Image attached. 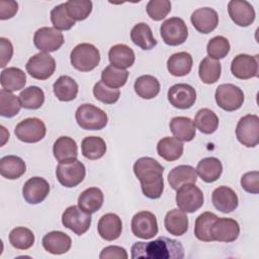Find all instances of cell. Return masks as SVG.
Returning <instances> with one entry per match:
<instances>
[{
	"instance_id": "16",
	"label": "cell",
	"mask_w": 259,
	"mask_h": 259,
	"mask_svg": "<svg viewBox=\"0 0 259 259\" xmlns=\"http://www.w3.org/2000/svg\"><path fill=\"white\" fill-rule=\"evenodd\" d=\"M167 96L168 101L175 108L188 109L195 103L196 91L189 84L178 83L169 88Z\"/></svg>"
},
{
	"instance_id": "20",
	"label": "cell",
	"mask_w": 259,
	"mask_h": 259,
	"mask_svg": "<svg viewBox=\"0 0 259 259\" xmlns=\"http://www.w3.org/2000/svg\"><path fill=\"white\" fill-rule=\"evenodd\" d=\"M190 21L198 32L206 34L217 28L219 24V15L212 8L201 7L191 14Z\"/></svg>"
},
{
	"instance_id": "25",
	"label": "cell",
	"mask_w": 259,
	"mask_h": 259,
	"mask_svg": "<svg viewBox=\"0 0 259 259\" xmlns=\"http://www.w3.org/2000/svg\"><path fill=\"white\" fill-rule=\"evenodd\" d=\"M108 60L111 66L125 70L134 65L136 57L133 49L128 46L124 44H117L109 49Z\"/></svg>"
},
{
	"instance_id": "52",
	"label": "cell",
	"mask_w": 259,
	"mask_h": 259,
	"mask_svg": "<svg viewBox=\"0 0 259 259\" xmlns=\"http://www.w3.org/2000/svg\"><path fill=\"white\" fill-rule=\"evenodd\" d=\"M100 259H127L128 255L124 248L119 246H107L99 254Z\"/></svg>"
},
{
	"instance_id": "12",
	"label": "cell",
	"mask_w": 259,
	"mask_h": 259,
	"mask_svg": "<svg viewBox=\"0 0 259 259\" xmlns=\"http://www.w3.org/2000/svg\"><path fill=\"white\" fill-rule=\"evenodd\" d=\"M91 213L84 211L78 205H71L62 214V224L78 236L85 234L91 226Z\"/></svg>"
},
{
	"instance_id": "10",
	"label": "cell",
	"mask_w": 259,
	"mask_h": 259,
	"mask_svg": "<svg viewBox=\"0 0 259 259\" xmlns=\"http://www.w3.org/2000/svg\"><path fill=\"white\" fill-rule=\"evenodd\" d=\"M236 137L243 146L256 147L259 143V117L256 114L241 117L236 127Z\"/></svg>"
},
{
	"instance_id": "48",
	"label": "cell",
	"mask_w": 259,
	"mask_h": 259,
	"mask_svg": "<svg viewBox=\"0 0 259 259\" xmlns=\"http://www.w3.org/2000/svg\"><path fill=\"white\" fill-rule=\"evenodd\" d=\"M65 3L70 16L75 21L85 20L92 11V2L90 0H69Z\"/></svg>"
},
{
	"instance_id": "22",
	"label": "cell",
	"mask_w": 259,
	"mask_h": 259,
	"mask_svg": "<svg viewBox=\"0 0 259 259\" xmlns=\"http://www.w3.org/2000/svg\"><path fill=\"white\" fill-rule=\"evenodd\" d=\"M41 243L45 250L54 255L65 254L72 246L71 238L61 231L49 232L44 236Z\"/></svg>"
},
{
	"instance_id": "44",
	"label": "cell",
	"mask_w": 259,
	"mask_h": 259,
	"mask_svg": "<svg viewBox=\"0 0 259 259\" xmlns=\"http://www.w3.org/2000/svg\"><path fill=\"white\" fill-rule=\"evenodd\" d=\"M9 243L18 250H27L34 244L33 233L24 227H16L9 234Z\"/></svg>"
},
{
	"instance_id": "7",
	"label": "cell",
	"mask_w": 259,
	"mask_h": 259,
	"mask_svg": "<svg viewBox=\"0 0 259 259\" xmlns=\"http://www.w3.org/2000/svg\"><path fill=\"white\" fill-rule=\"evenodd\" d=\"M160 34L166 45L175 47L185 42L188 37V28L182 18L171 17L161 24Z\"/></svg>"
},
{
	"instance_id": "28",
	"label": "cell",
	"mask_w": 259,
	"mask_h": 259,
	"mask_svg": "<svg viewBox=\"0 0 259 259\" xmlns=\"http://www.w3.org/2000/svg\"><path fill=\"white\" fill-rule=\"evenodd\" d=\"M197 181L196 170L190 165H179L174 167L168 174V182L172 189L177 190L180 186Z\"/></svg>"
},
{
	"instance_id": "40",
	"label": "cell",
	"mask_w": 259,
	"mask_h": 259,
	"mask_svg": "<svg viewBox=\"0 0 259 259\" xmlns=\"http://www.w3.org/2000/svg\"><path fill=\"white\" fill-rule=\"evenodd\" d=\"M222 72V65L219 61L205 57L199 64L198 75L202 83L204 84H213L220 77Z\"/></svg>"
},
{
	"instance_id": "15",
	"label": "cell",
	"mask_w": 259,
	"mask_h": 259,
	"mask_svg": "<svg viewBox=\"0 0 259 259\" xmlns=\"http://www.w3.org/2000/svg\"><path fill=\"white\" fill-rule=\"evenodd\" d=\"M239 235L240 226L238 222L230 218H218L210 229L212 241L231 243L236 241Z\"/></svg>"
},
{
	"instance_id": "9",
	"label": "cell",
	"mask_w": 259,
	"mask_h": 259,
	"mask_svg": "<svg viewBox=\"0 0 259 259\" xmlns=\"http://www.w3.org/2000/svg\"><path fill=\"white\" fill-rule=\"evenodd\" d=\"M14 134L19 141L27 144H33L45 138L47 127L41 119L37 117H28L16 124Z\"/></svg>"
},
{
	"instance_id": "36",
	"label": "cell",
	"mask_w": 259,
	"mask_h": 259,
	"mask_svg": "<svg viewBox=\"0 0 259 259\" xmlns=\"http://www.w3.org/2000/svg\"><path fill=\"white\" fill-rule=\"evenodd\" d=\"M132 41L142 50H152L157 46V40L153 35L151 27L145 23H137L131 30Z\"/></svg>"
},
{
	"instance_id": "35",
	"label": "cell",
	"mask_w": 259,
	"mask_h": 259,
	"mask_svg": "<svg viewBox=\"0 0 259 259\" xmlns=\"http://www.w3.org/2000/svg\"><path fill=\"white\" fill-rule=\"evenodd\" d=\"M78 84L70 76H60L53 84L54 94L60 101L74 100L78 94Z\"/></svg>"
},
{
	"instance_id": "1",
	"label": "cell",
	"mask_w": 259,
	"mask_h": 259,
	"mask_svg": "<svg viewBox=\"0 0 259 259\" xmlns=\"http://www.w3.org/2000/svg\"><path fill=\"white\" fill-rule=\"evenodd\" d=\"M136 177L141 182L144 195L150 199L161 197L164 190V167L154 158L142 157L133 167Z\"/></svg>"
},
{
	"instance_id": "26",
	"label": "cell",
	"mask_w": 259,
	"mask_h": 259,
	"mask_svg": "<svg viewBox=\"0 0 259 259\" xmlns=\"http://www.w3.org/2000/svg\"><path fill=\"white\" fill-rule=\"evenodd\" d=\"M195 170L202 181L212 183L221 177L223 173V165L218 158L206 157L198 162Z\"/></svg>"
},
{
	"instance_id": "51",
	"label": "cell",
	"mask_w": 259,
	"mask_h": 259,
	"mask_svg": "<svg viewBox=\"0 0 259 259\" xmlns=\"http://www.w3.org/2000/svg\"><path fill=\"white\" fill-rule=\"evenodd\" d=\"M242 188L252 194L259 193V172L251 171L245 173L241 178Z\"/></svg>"
},
{
	"instance_id": "27",
	"label": "cell",
	"mask_w": 259,
	"mask_h": 259,
	"mask_svg": "<svg viewBox=\"0 0 259 259\" xmlns=\"http://www.w3.org/2000/svg\"><path fill=\"white\" fill-rule=\"evenodd\" d=\"M25 162L18 156L8 155L0 159V174L6 179H18L25 173Z\"/></svg>"
},
{
	"instance_id": "39",
	"label": "cell",
	"mask_w": 259,
	"mask_h": 259,
	"mask_svg": "<svg viewBox=\"0 0 259 259\" xmlns=\"http://www.w3.org/2000/svg\"><path fill=\"white\" fill-rule=\"evenodd\" d=\"M82 154L89 160H97L104 156L106 153L105 141L100 137H86L81 143Z\"/></svg>"
},
{
	"instance_id": "29",
	"label": "cell",
	"mask_w": 259,
	"mask_h": 259,
	"mask_svg": "<svg viewBox=\"0 0 259 259\" xmlns=\"http://www.w3.org/2000/svg\"><path fill=\"white\" fill-rule=\"evenodd\" d=\"M183 150L182 142L175 137L162 138L157 144L158 155L169 162L178 160L182 156Z\"/></svg>"
},
{
	"instance_id": "6",
	"label": "cell",
	"mask_w": 259,
	"mask_h": 259,
	"mask_svg": "<svg viewBox=\"0 0 259 259\" xmlns=\"http://www.w3.org/2000/svg\"><path fill=\"white\" fill-rule=\"evenodd\" d=\"M217 104L226 111H235L239 109L244 102V93L242 89L234 84L225 83L218 86L214 93Z\"/></svg>"
},
{
	"instance_id": "34",
	"label": "cell",
	"mask_w": 259,
	"mask_h": 259,
	"mask_svg": "<svg viewBox=\"0 0 259 259\" xmlns=\"http://www.w3.org/2000/svg\"><path fill=\"white\" fill-rule=\"evenodd\" d=\"M104 196L98 187H89L85 189L78 197V206L88 213H94L100 209L103 204Z\"/></svg>"
},
{
	"instance_id": "11",
	"label": "cell",
	"mask_w": 259,
	"mask_h": 259,
	"mask_svg": "<svg viewBox=\"0 0 259 259\" xmlns=\"http://www.w3.org/2000/svg\"><path fill=\"white\" fill-rule=\"evenodd\" d=\"M25 69L32 78L36 80H47L55 73L56 61L50 54L39 52L29 58Z\"/></svg>"
},
{
	"instance_id": "4",
	"label": "cell",
	"mask_w": 259,
	"mask_h": 259,
	"mask_svg": "<svg viewBox=\"0 0 259 259\" xmlns=\"http://www.w3.org/2000/svg\"><path fill=\"white\" fill-rule=\"evenodd\" d=\"M75 117L78 125L86 131L102 130L108 121L105 111L90 103L81 104L75 112Z\"/></svg>"
},
{
	"instance_id": "45",
	"label": "cell",
	"mask_w": 259,
	"mask_h": 259,
	"mask_svg": "<svg viewBox=\"0 0 259 259\" xmlns=\"http://www.w3.org/2000/svg\"><path fill=\"white\" fill-rule=\"evenodd\" d=\"M128 77V72L123 69L115 68L111 65L105 67L101 72V81L110 88L122 87Z\"/></svg>"
},
{
	"instance_id": "24",
	"label": "cell",
	"mask_w": 259,
	"mask_h": 259,
	"mask_svg": "<svg viewBox=\"0 0 259 259\" xmlns=\"http://www.w3.org/2000/svg\"><path fill=\"white\" fill-rule=\"evenodd\" d=\"M53 154L59 163L74 161L78 156V146L70 137H60L53 146Z\"/></svg>"
},
{
	"instance_id": "14",
	"label": "cell",
	"mask_w": 259,
	"mask_h": 259,
	"mask_svg": "<svg viewBox=\"0 0 259 259\" xmlns=\"http://www.w3.org/2000/svg\"><path fill=\"white\" fill-rule=\"evenodd\" d=\"M132 232L141 239L148 240L154 238L158 234L156 215L147 210L137 212L132 219Z\"/></svg>"
},
{
	"instance_id": "41",
	"label": "cell",
	"mask_w": 259,
	"mask_h": 259,
	"mask_svg": "<svg viewBox=\"0 0 259 259\" xmlns=\"http://www.w3.org/2000/svg\"><path fill=\"white\" fill-rule=\"evenodd\" d=\"M18 97L21 106L25 109H38L45 102V93L37 86H29L23 89Z\"/></svg>"
},
{
	"instance_id": "32",
	"label": "cell",
	"mask_w": 259,
	"mask_h": 259,
	"mask_svg": "<svg viewBox=\"0 0 259 259\" xmlns=\"http://www.w3.org/2000/svg\"><path fill=\"white\" fill-rule=\"evenodd\" d=\"M26 83V74L19 68L9 67L1 72L0 84L2 89L13 92L22 89Z\"/></svg>"
},
{
	"instance_id": "30",
	"label": "cell",
	"mask_w": 259,
	"mask_h": 259,
	"mask_svg": "<svg viewBox=\"0 0 259 259\" xmlns=\"http://www.w3.org/2000/svg\"><path fill=\"white\" fill-rule=\"evenodd\" d=\"M164 226L171 235L182 236L188 230V218L180 208H173L166 213Z\"/></svg>"
},
{
	"instance_id": "23",
	"label": "cell",
	"mask_w": 259,
	"mask_h": 259,
	"mask_svg": "<svg viewBox=\"0 0 259 259\" xmlns=\"http://www.w3.org/2000/svg\"><path fill=\"white\" fill-rule=\"evenodd\" d=\"M99 236L106 241H113L119 238L122 231L121 219L112 212L103 214L97 225Z\"/></svg>"
},
{
	"instance_id": "54",
	"label": "cell",
	"mask_w": 259,
	"mask_h": 259,
	"mask_svg": "<svg viewBox=\"0 0 259 259\" xmlns=\"http://www.w3.org/2000/svg\"><path fill=\"white\" fill-rule=\"evenodd\" d=\"M18 10V3L15 1H0V19L6 20L12 18Z\"/></svg>"
},
{
	"instance_id": "47",
	"label": "cell",
	"mask_w": 259,
	"mask_h": 259,
	"mask_svg": "<svg viewBox=\"0 0 259 259\" xmlns=\"http://www.w3.org/2000/svg\"><path fill=\"white\" fill-rule=\"evenodd\" d=\"M231 49L230 41L223 35H217L210 38L206 46V52L210 59L220 60L227 57Z\"/></svg>"
},
{
	"instance_id": "5",
	"label": "cell",
	"mask_w": 259,
	"mask_h": 259,
	"mask_svg": "<svg viewBox=\"0 0 259 259\" xmlns=\"http://www.w3.org/2000/svg\"><path fill=\"white\" fill-rule=\"evenodd\" d=\"M176 204L184 212H195L203 204V193L194 183H187L180 186L176 193Z\"/></svg>"
},
{
	"instance_id": "3",
	"label": "cell",
	"mask_w": 259,
	"mask_h": 259,
	"mask_svg": "<svg viewBox=\"0 0 259 259\" xmlns=\"http://www.w3.org/2000/svg\"><path fill=\"white\" fill-rule=\"evenodd\" d=\"M71 65L80 72H89L95 69L100 63L98 49L88 42L77 45L70 55Z\"/></svg>"
},
{
	"instance_id": "50",
	"label": "cell",
	"mask_w": 259,
	"mask_h": 259,
	"mask_svg": "<svg viewBox=\"0 0 259 259\" xmlns=\"http://www.w3.org/2000/svg\"><path fill=\"white\" fill-rule=\"evenodd\" d=\"M146 10L151 19L160 21L171 11V2L168 0H150L147 4Z\"/></svg>"
},
{
	"instance_id": "21",
	"label": "cell",
	"mask_w": 259,
	"mask_h": 259,
	"mask_svg": "<svg viewBox=\"0 0 259 259\" xmlns=\"http://www.w3.org/2000/svg\"><path fill=\"white\" fill-rule=\"evenodd\" d=\"M213 206L225 213L232 212L238 207L239 199L236 192L228 186L217 187L211 194Z\"/></svg>"
},
{
	"instance_id": "33",
	"label": "cell",
	"mask_w": 259,
	"mask_h": 259,
	"mask_svg": "<svg viewBox=\"0 0 259 259\" xmlns=\"http://www.w3.org/2000/svg\"><path fill=\"white\" fill-rule=\"evenodd\" d=\"M170 131L180 141L190 142L196 135L195 125L192 119L186 116H176L170 121Z\"/></svg>"
},
{
	"instance_id": "13",
	"label": "cell",
	"mask_w": 259,
	"mask_h": 259,
	"mask_svg": "<svg viewBox=\"0 0 259 259\" xmlns=\"http://www.w3.org/2000/svg\"><path fill=\"white\" fill-rule=\"evenodd\" d=\"M64 41L63 33L55 27H40L33 35L35 48L45 53L58 51L63 46Z\"/></svg>"
},
{
	"instance_id": "19",
	"label": "cell",
	"mask_w": 259,
	"mask_h": 259,
	"mask_svg": "<svg viewBox=\"0 0 259 259\" xmlns=\"http://www.w3.org/2000/svg\"><path fill=\"white\" fill-rule=\"evenodd\" d=\"M228 12L235 24L246 27L255 20V10L246 0H231L228 3Z\"/></svg>"
},
{
	"instance_id": "2",
	"label": "cell",
	"mask_w": 259,
	"mask_h": 259,
	"mask_svg": "<svg viewBox=\"0 0 259 259\" xmlns=\"http://www.w3.org/2000/svg\"><path fill=\"white\" fill-rule=\"evenodd\" d=\"M133 259H182L184 248L179 241L167 237H159L150 242H136L132 246Z\"/></svg>"
},
{
	"instance_id": "17",
	"label": "cell",
	"mask_w": 259,
	"mask_h": 259,
	"mask_svg": "<svg viewBox=\"0 0 259 259\" xmlns=\"http://www.w3.org/2000/svg\"><path fill=\"white\" fill-rule=\"evenodd\" d=\"M232 74L241 80H247L258 76V55L250 56L240 54L236 56L231 64Z\"/></svg>"
},
{
	"instance_id": "53",
	"label": "cell",
	"mask_w": 259,
	"mask_h": 259,
	"mask_svg": "<svg viewBox=\"0 0 259 259\" xmlns=\"http://www.w3.org/2000/svg\"><path fill=\"white\" fill-rule=\"evenodd\" d=\"M0 67L4 68L13 56V46L11 41L5 37H0Z\"/></svg>"
},
{
	"instance_id": "46",
	"label": "cell",
	"mask_w": 259,
	"mask_h": 259,
	"mask_svg": "<svg viewBox=\"0 0 259 259\" xmlns=\"http://www.w3.org/2000/svg\"><path fill=\"white\" fill-rule=\"evenodd\" d=\"M51 21L58 30H69L75 25V20L70 16L66 3L55 6L51 11Z\"/></svg>"
},
{
	"instance_id": "18",
	"label": "cell",
	"mask_w": 259,
	"mask_h": 259,
	"mask_svg": "<svg viewBox=\"0 0 259 259\" xmlns=\"http://www.w3.org/2000/svg\"><path fill=\"white\" fill-rule=\"evenodd\" d=\"M50 193V184L42 177L29 178L22 187V196L26 202L37 204L42 202Z\"/></svg>"
},
{
	"instance_id": "37",
	"label": "cell",
	"mask_w": 259,
	"mask_h": 259,
	"mask_svg": "<svg viewBox=\"0 0 259 259\" xmlns=\"http://www.w3.org/2000/svg\"><path fill=\"white\" fill-rule=\"evenodd\" d=\"M134 89L141 98L152 99L160 92V82L152 75H143L137 78Z\"/></svg>"
},
{
	"instance_id": "38",
	"label": "cell",
	"mask_w": 259,
	"mask_h": 259,
	"mask_svg": "<svg viewBox=\"0 0 259 259\" xmlns=\"http://www.w3.org/2000/svg\"><path fill=\"white\" fill-rule=\"evenodd\" d=\"M193 122L200 133L211 135L218 130L219 117L209 108H201L196 112Z\"/></svg>"
},
{
	"instance_id": "49",
	"label": "cell",
	"mask_w": 259,
	"mask_h": 259,
	"mask_svg": "<svg viewBox=\"0 0 259 259\" xmlns=\"http://www.w3.org/2000/svg\"><path fill=\"white\" fill-rule=\"evenodd\" d=\"M93 95L104 104H113L119 99L120 91L116 88L108 87L102 81H98L93 87Z\"/></svg>"
},
{
	"instance_id": "42",
	"label": "cell",
	"mask_w": 259,
	"mask_h": 259,
	"mask_svg": "<svg viewBox=\"0 0 259 259\" xmlns=\"http://www.w3.org/2000/svg\"><path fill=\"white\" fill-rule=\"evenodd\" d=\"M218 217L210 211H205L199 214L194 224V235L202 242H212L210 237V229Z\"/></svg>"
},
{
	"instance_id": "8",
	"label": "cell",
	"mask_w": 259,
	"mask_h": 259,
	"mask_svg": "<svg viewBox=\"0 0 259 259\" xmlns=\"http://www.w3.org/2000/svg\"><path fill=\"white\" fill-rule=\"evenodd\" d=\"M86 169L82 162L74 160L65 163H59L56 169L58 181L65 187L71 188L79 185L85 178Z\"/></svg>"
},
{
	"instance_id": "43",
	"label": "cell",
	"mask_w": 259,
	"mask_h": 259,
	"mask_svg": "<svg viewBox=\"0 0 259 259\" xmlns=\"http://www.w3.org/2000/svg\"><path fill=\"white\" fill-rule=\"evenodd\" d=\"M21 108L19 97L5 89L0 90V115L3 117L15 116Z\"/></svg>"
},
{
	"instance_id": "31",
	"label": "cell",
	"mask_w": 259,
	"mask_h": 259,
	"mask_svg": "<svg viewBox=\"0 0 259 259\" xmlns=\"http://www.w3.org/2000/svg\"><path fill=\"white\" fill-rule=\"evenodd\" d=\"M193 60L189 53L179 52L171 55L167 61L169 73L175 77L186 76L192 69Z\"/></svg>"
}]
</instances>
